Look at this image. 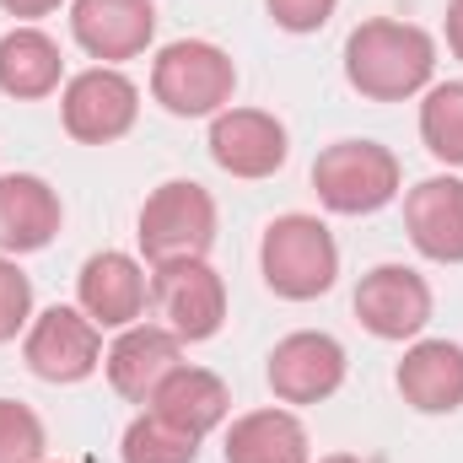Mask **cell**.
Instances as JSON below:
<instances>
[{
    "instance_id": "1",
    "label": "cell",
    "mask_w": 463,
    "mask_h": 463,
    "mask_svg": "<svg viewBox=\"0 0 463 463\" xmlns=\"http://www.w3.org/2000/svg\"><path fill=\"white\" fill-rule=\"evenodd\" d=\"M437 43L415 22L372 16L345 38V81L372 103H404L431 87Z\"/></svg>"
},
{
    "instance_id": "2",
    "label": "cell",
    "mask_w": 463,
    "mask_h": 463,
    "mask_svg": "<svg viewBox=\"0 0 463 463\" xmlns=\"http://www.w3.org/2000/svg\"><path fill=\"white\" fill-rule=\"evenodd\" d=\"M264 286L286 302H313L340 280V248L335 232L318 216H275L259 242Z\"/></svg>"
},
{
    "instance_id": "3",
    "label": "cell",
    "mask_w": 463,
    "mask_h": 463,
    "mask_svg": "<svg viewBox=\"0 0 463 463\" xmlns=\"http://www.w3.org/2000/svg\"><path fill=\"white\" fill-rule=\"evenodd\" d=\"M237 92V65L205 38H178L151 65V98L178 118H216Z\"/></svg>"
},
{
    "instance_id": "4",
    "label": "cell",
    "mask_w": 463,
    "mask_h": 463,
    "mask_svg": "<svg viewBox=\"0 0 463 463\" xmlns=\"http://www.w3.org/2000/svg\"><path fill=\"white\" fill-rule=\"evenodd\" d=\"M140 253L156 264H178V259H205L216 242V200L211 189H200L194 178H167L162 189L146 194L140 205Z\"/></svg>"
},
{
    "instance_id": "5",
    "label": "cell",
    "mask_w": 463,
    "mask_h": 463,
    "mask_svg": "<svg viewBox=\"0 0 463 463\" xmlns=\"http://www.w3.org/2000/svg\"><path fill=\"white\" fill-rule=\"evenodd\" d=\"M313 189L335 216H372L399 194V156L377 140H335L313 162Z\"/></svg>"
},
{
    "instance_id": "6",
    "label": "cell",
    "mask_w": 463,
    "mask_h": 463,
    "mask_svg": "<svg viewBox=\"0 0 463 463\" xmlns=\"http://www.w3.org/2000/svg\"><path fill=\"white\" fill-rule=\"evenodd\" d=\"M151 302L162 313V329H173L184 345L216 340L227 324V280L205 264V259H178V264H156L151 275Z\"/></svg>"
},
{
    "instance_id": "7",
    "label": "cell",
    "mask_w": 463,
    "mask_h": 463,
    "mask_svg": "<svg viewBox=\"0 0 463 463\" xmlns=\"http://www.w3.org/2000/svg\"><path fill=\"white\" fill-rule=\"evenodd\" d=\"M60 114H65V129L81 146H114L140 118V87L114 65H92V71L65 81Z\"/></svg>"
},
{
    "instance_id": "8",
    "label": "cell",
    "mask_w": 463,
    "mask_h": 463,
    "mask_svg": "<svg viewBox=\"0 0 463 463\" xmlns=\"http://www.w3.org/2000/svg\"><path fill=\"white\" fill-rule=\"evenodd\" d=\"M27 366L43 383H81L103 361V329L81 307H49L27 324Z\"/></svg>"
},
{
    "instance_id": "9",
    "label": "cell",
    "mask_w": 463,
    "mask_h": 463,
    "mask_svg": "<svg viewBox=\"0 0 463 463\" xmlns=\"http://www.w3.org/2000/svg\"><path fill=\"white\" fill-rule=\"evenodd\" d=\"M264 377H269V393L280 404H324L345 383V350H340L335 335L297 329V335H286L280 345L269 350Z\"/></svg>"
},
{
    "instance_id": "10",
    "label": "cell",
    "mask_w": 463,
    "mask_h": 463,
    "mask_svg": "<svg viewBox=\"0 0 463 463\" xmlns=\"http://www.w3.org/2000/svg\"><path fill=\"white\" fill-rule=\"evenodd\" d=\"M355 318L377 340H415L431 324V286L404 264H377L355 286Z\"/></svg>"
},
{
    "instance_id": "11",
    "label": "cell",
    "mask_w": 463,
    "mask_h": 463,
    "mask_svg": "<svg viewBox=\"0 0 463 463\" xmlns=\"http://www.w3.org/2000/svg\"><path fill=\"white\" fill-rule=\"evenodd\" d=\"M286 151H291L286 124L264 109H222L211 118V156L232 178H248V184L275 178L286 167Z\"/></svg>"
},
{
    "instance_id": "12",
    "label": "cell",
    "mask_w": 463,
    "mask_h": 463,
    "mask_svg": "<svg viewBox=\"0 0 463 463\" xmlns=\"http://www.w3.org/2000/svg\"><path fill=\"white\" fill-rule=\"evenodd\" d=\"M146 297H151V280H146L140 259L114 253V248L92 253L76 275V302L98 329H129L146 313Z\"/></svg>"
},
{
    "instance_id": "13",
    "label": "cell",
    "mask_w": 463,
    "mask_h": 463,
    "mask_svg": "<svg viewBox=\"0 0 463 463\" xmlns=\"http://www.w3.org/2000/svg\"><path fill=\"white\" fill-rule=\"evenodd\" d=\"M103 366H109V383H114L118 399L151 404V393L184 366V340L173 329H156V324H129L109 345Z\"/></svg>"
},
{
    "instance_id": "14",
    "label": "cell",
    "mask_w": 463,
    "mask_h": 463,
    "mask_svg": "<svg viewBox=\"0 0 463 463\" xmlns=\"http://www.w3.org/2000/svg\"><path fill=\"white\" fill-rule=\"evenodd\" d=\"M71 33L92 60H135L156 38V5L151 0H76Z\"/></svg>"
},
{
    "instance_id": "15",
    "label": "cell",
    "mask_w": 463,
    "mask_h": 463,
    "mask_svg": "<svg viewBox=\"0 0 463 463\" xmlns=\"http://www.w3.org/2000/svg\"><path fill=\"white\" fill-rule=\"evenodd\" d=\"M404 227L431 264H463V178H420L404 194Z\"/></svg>"
},
{
    "instance_id": "16",
    "label": "cell",
    "mask_w": 463,
    "mask_h": 463,
    "mask_svg": "<svg viewBox=\"0 0 463 463\" xmlns=\"http://www.w3.org/2000/svg\"><path fill=\"white\" fill-rule=\"evenodd\" d=\"M399 393L420 415H453L463 410V345L453 340H415L393 372Z\"/></svg>"
},
{
    "instance_id": "17",
    "label": "cell",
    "mask_w": 463,
    "mask_h": 463,
    "mask_svg": "<svg viewBox=\"0 0 463 463\" xmlns=\"http://www.w3.org/2000/svg\"><path fill=\"white\" fill-rule=\"evenodd\" d=\"M60 194L33 178V173H5L0 178V248L16 259V253H38L60 237Z\"/></svg>"
},
{
    "instance_id": "18",
    "label": "cell",
    "mask_w": 463,
    "mask_h": 463,
    "mask_svg": "<svg viewBox=\"0 0 463 463\" xmlns=\"http://www.w3.org/2000/svg\"><path fill=\"white\" fill-rule=\"evenodd\" d=\"M227 410H232L227 383H222L216 372H205V366H178V372L151 393V415H162L167 426H178V431H189V437L216 431V426L227 420Z\"/></svg>"
},
{
    "instance_id": "19",
    "label": "cell",
    "mask_w": 463,
    "mask_h": 463,
    "mask_svg": "<svg viewBox=\"0 0 463 463\" xmlns=\"http://www.w3.org/2000/svg\"><path fill=\"white\" fill-rule=\"evenodd\" d=\"M227 463H313L307 426L291 410H248L227 431Z\"/></svg>"
},
{
    "instance_id": "20",
    "label": "cell",
    "mask_w": 463,
    "mask_h": 463,
    "mask_svg": "<svg viewBox=\"0 0 463 463\" xmlns=\"http://www.w3.org/2000/svg\"><path fill=\"white\" fill-rule=\"evenodd\" d=\"M65 76V60H60V43L38 27H11L0 38V92L5 98H22V103H38L60 87Z\"/></svg>"
},
{
    "instance_id": "21",
    "label": "cell",
    "mask_w": 463,
    "mask_h": 463,
    "mask_svg": "<svg viewBox=\"0 0 463 463\" xmlns=\"http://www.w3.org/2000/svg\"><path fill=\"white\" fill-rule=\"evenodd\" d=\"M420 140L437 162L463 167V81H442V87H426V103H420Z\"/></svg>"
},
{
    "instance_id": "22",
    "label": "cell",
    "mask_w": 463,
    "mask_h": 463,
    "mask_svg": "<svg viewBox=\"0 0 463 463\" xmlns=\"http://www.w3.org/2000/svg\"><path fill=\"white\" fill-rule=\"evenodd\" d=\"M118 458L124 463H194L200 458V437H189V431H178V426H167L162 415H140V420H129V431H124V442H118Z\"/></svg>"
},
{
    "instance_id": "23",
    "label": "cell",
    "mask_w": 463,
    "mask_h": 463,
    "mask_svg": "<svg viewBox=\"0 0 463 463\" xmlns=\"http://www.w3.org/2000/svg\"><path fill=\"white\" fill-rule=\"evenodd\" d=\"M43 420L16 404V399H0V463H43Z\"/></svg>"
},
{
    "instance_id": "24",
    "label": "cell",
    "mask_w": 463,
    "mask_h": 463,
    "mask_svg": "<svg viewBox=\"0 0 463 463\" xmlns=\"http://www.w3.org/2000/svg\"><path fill=\"white\" fill-rule=\"evenodd\" d=\"M33 318V280L16 269V259L0 253V345L16 340Z\"/></svg>"
},
{
    "instance_id": "25",
    "label": "cell",
    "mask_w": 463,
    "mask_h": 463,
    "mask_svg": "<svg viewBox=\"0 0 463 463\" xmlns=\"http://www.w3.org/2000/svg\"><path fill=\"white\" fill-rule=\"evenodd\" d=\"M269 5V22L286 27V33H318L340 0H264Z\"/></svg>"
},
{
    "instance_id": "26",
    "label": "cell",
    "mask_w": 463,
    "mask_h": 463,
    "mask_svg": "<svg viewBox=\"0 0 463 463\" xmlns=\"http://www.w3.org/2000/svg\"><path fill=\"white\" fill-rule=\"evenodd\" d=\"M0 11H11V16H49V11H60V0H0Z\"/></svg>"
},
{
    "instance_id": "27",
    "label": "cell",
    "mask_w": 463,
    "mask_h": 463,
    "mask_svg": "<svg viewBox=\"0 0 463 463\" xmlns=\"http://www.w3.org/2000/svg\"><path fill=\"white\" fill-rule=\"evenodd\" d=\"M448 43H453V54L463 60V0H448Z\"/></svg>"
},
{
    "instance_id": "28",
    "label": "cell",
    "mask_w": 463,
    "mask_h": 463,
    "mask_svg": "<svg viewBox=\"0 0 463 463\" xmlns=\"http://www.w3.org/2000/svg\"><path fill=\"white\" fill-rule=\"evenodd\" d=\"M318 463H361V458H350V453H329V458H318Z\"/></svg>"
},
{
    "instance_id": "29",
    "label": "cell",
    "mask_w": 463,
    "mask_h": 463,
    "mask_svg": "<svg viewBox=\"0 0 463 463\" xmlns=\"http://www.w3.org/2000/svg\"><path fill=\"white\" fill-rule=\"evenodd\" d=\"M43 463H49V458H43Z\"/></svg>"
}]
</instances>
